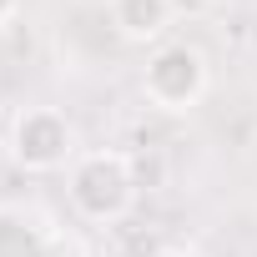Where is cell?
Returning <instances> with one entry per match:
<instances>
[{"instance_id": "3957f363", "label": "cell", "mask_w": 257, "mask_h": 257, "mask_svg": "<svg viewBox=\"0 0 257 257\" xmlns=\"http://www.w3.org/2000/svg\"><path fill=\"white\" fill-rule=\"evenodd\" d=\"M11 157H16V167H26L36 177L71 167L81 157L71 116L56 111V106H26V111H16V121H11Z\"/></svg>"}, {"instance_id": "277c9868", "label": "cell", "mask_w": 257, "mask_h": 257, "mask_svg": "<svg viewBox=\"0 0 257 257\" xmlns=\"http://www.w3.org/2000/svg\"><path fill=\"white\" fill-rule=\"evenodd\" d=\"M111 26L132 46L162 41L172 26V0H111Z\"/></svg>"}, {"instance_id": "5b68a950", "label": "cell", "mask_w": 257, "mask_h": 257, "mask_svg": "<svg viewBox=\"0 0 257 257\" xmlns=\"http://www.w3.org/2000/svg\"><path fill=\"white\" fill-rule=\"evenodd\" d=\"M16 6H21V0H0V26H11V16H16Z\"/></svg>"}, {"instance_id": "8992f818", "label": "cell", "mask_w": 257, "mask_h": 257, "mask_svg": "<svg viewBox=\"0 0 257 257\" xmlns=\"http://www.w3.org/2000/svg\"><path fill=\"white\" fill-rule=\"evenodd\" d=\"M157 257H192V252H157Z\"/></svg>"}, {"instance_id": "7a4b0ae2", "label": "cell", "mask_w": 257, "mask_h": 257, "mask_svg": "<svg viewBox=\"0 0 257 257\" xmlns=\"http://www.w3.org/2000/svg\"><path fill=\"white\" fill-rule=\"evenodd\" d=\"M207 81H212L207 56H202L197 46H187V41H172V46L152 51V61L142 66V96H147L157 111H167V116L192 111V106L207 96Z\"/></svg>"}, {"instance_id": "6da1fadb", "label": "cell", "mask_w": 257, "mask_h": 257, "mask_svg": "<svg viewBox=\"0 0 257 257\" xmlns=\"http://www.w3.org/2000/svg\"><path fill=\"white\" fill-rule=\"evenodd\" d=\"M66 197L81 222L111 227L137 202V172L121 152H81L66 172Z\"/></svg>"}]
</instances>
